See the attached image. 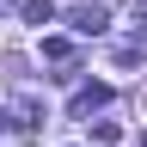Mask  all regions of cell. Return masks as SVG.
I'll use <instances>...</instances> for the list:
<instances>
[{
	"label": "cell",
	"instance_id": "cell-3",
	"mask_svg": "<svg viewBox=\"0 0 147 147\" xmlns=\"http://www.w3.org/2000/svg\"><path fill=\"white\" fill-rule=\"evenodd\" d=\"M18 12H25L31 25H49V18H55V0H25V6H18Z\"/></svg>",
	"mask_w": 147,
	"mask_h": 147
},
{
	"label": "cell",
	"instance_id": "cell-2",
	"mask_svg": "<svg viewBox=\"0 0 147 147\" xmlns=\"http://www.w3.org/2000/svg\"><path fill=\"white\" fill-rule=\"evenodd\" d=\"M74 31H80V37H98L104 31V6H80V12H74Z\"/></svg>",
	"mask_w": 147,
	"mask_h": 147
},
{
	"label": "cell",
	"instance_id": "cell-5",
	"mask_svg": "<svg viewBox=\"0 0 147 147\" xmlns=\"http://www.w3.org/2000/svg\"><path fill=\"white\" fill-rule=\"evenodd\" d=\"M43 55H49V61H67L74 43H67V37H43Z\"/></svg>",
	"mask_w": 147,
	"mask_h": 147
},
{
	"label": "cell",
	"instance_id": "cell-4",
	"mask_svg": "<svg viewBox=\"0 0 147 147\" xmlns=\"http://www.w3.org/2000/svg\"><path fill=\"white\" fill-rule=\"evenodd\" d=\"M92 141H98V147H117V141H123V129H117V123H104V117H98V123H92Z\"/></svg>",
	"mask_w": 147,
	"mask_h": 147
},
{
	"label": "cell",
	"instance_id": "cell-6",
	"mask_svg": "<svg viewBox=\"0 0 147 147\" xmlns=\"http://www.w3.org/2000/svg\"><path fill=\"white\" fill-rule=\"evenodd\" d=\"M0 12H12V0H0Z\"/></svg>",
	"mask_w": 147,
	"mask_h": 147
},
{
	"label": "cell",
	"instance_id": "cell-1",
	"mask_svg": "<svg viewBox=\"0 0 147 147\" xmlns=\"http://www.w3.org/2000/svg\"><path fill=\"white\" fill-rule=\"evenodd\" d=\"M110 104V86H80L74 92V117H92V110H104Z\"/></svg>",
	"mask_w": 147,
	"mask_h": 147
}]
</instances>
